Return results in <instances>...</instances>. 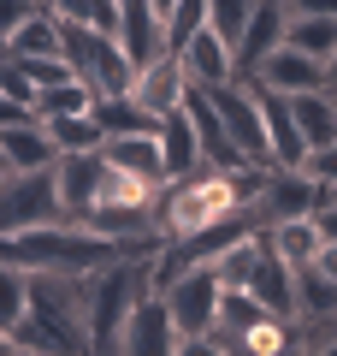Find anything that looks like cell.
Listing matches in <instances>:
<instances>
[{
  "mask_svg": "<svg viewBox=\"0 0 337 356\" xmlns=\"http://www.w3.org/2000/svg\"><path fill=\"white\" fill-rule=\"evenodd\" d=\"M166 303H172V321L178 332H184V350H196L201 339H207L213 327H219V303H225V280L213 261H189L184 280L166 291Z\"/></svg>",
  "mask_w": 337,
  "mask_h": 356,
  "instance_id": "obj_5",
  "label": "cell"
},
{
  "mask_svg": "<svg viewBox=\"0 0 337 356\" xmlns=\"http://www.w3.org/2000/svg\"><path fill=\"white\" fill-rule=\"evenodd\" d=\"M249 18H254V0H207V24L219 30L231 48L243 42V30H249Z\"/></svg>",
  "mask_w": 337,
  "mask_h": 356,
  "instance_id": "obj_26",
  "label": "cell"
},
{
  "mask_svg": "<svg viewBox=\"0 0 337 356\" xmlns=\"http://www.w3.org/2000/svg\"><path fill=\"white\" fill-rule=\"evenodd\" d=\"M53 184H60V208L65 220H83L101 202V184H107V154L101 149H65L53 161Z\"/></svg>",
  "mask_w": 337,
  "mask_h": 356,
  "instance_id": "obj_9",
  "label": "cell"
},
{
  "mask_svg": "<svg viewBox=\"0 0 337 356\" xmlns=\"http://www.w3.org/2000/svg\"><path fill=\"white\" fill-rule=\"evenodd\" d=\"M196 30H207V0H178L166 13V48H184Z\"/></svg>",
  "mask_w": 337,
  "mask_h": 356,
  "instance_id": "obj_27",
  "label": "cell"
},
{
  "mask_svg": "<svg viewBox=\"0 0 337 356\" xmlns=\"http://www.w3.org/2000/svg\"><path fill=\"white\" fill-rule=\"evenodd\" d=\"M249 77H254V83L284 89V95H302V89H325V60H313V54H302V48H290V42H278V48L266 54Z\"/></svg>",
  "mask_w": 337,
  "mask_h": 356,
  "instance_id": "obj_10",
  "label": "cell"
},
{
  "mask_svg": "<svg viewBox=\"0 0 337 356\" xmlns=\"http://www.w3.org/2000/svg\"><path fill=\"white\" fill-rule=\"evenodd\" d=\"M302 166H308L313 178H325V184H337V143H331V149H313Z\"/></svg>",
  "mask_w": 337,
  "mask_h": 356,
  "instance_id": "obj_30",
  "label": "cell"
},
{
  "mask_svg": "<svg viewBox=\"0 0 337 356\" xmlns=\"http://www.w3.org/2000/svg\"><path fill=\"white\" fill-rule=\"evenodd\" d=\"M30 13H42L36 0H0V54H6V42L24 30V18H30Z\"/></svg>",
  "mask_w": 337,
  "mask_h": 356,
  "instance_id": "obj_29",
  "label": "cell"
},
{
  "mask_svg": "<svg viewBox=\"0 0 337 356\" xmlns=\"http://www.w3.org/2000/svg\"><path fill=\"white\" fill-rule=\"evenodd\" d=\"M284 42L302 48V54H313V60H331L337 54V18L331 13H290Z\"/></svg>",
  "mask_w": 337,
  "mask_h": 356,
  "instance_id": "obj_21",
  "label": "cell"
},
{
  "mask_svg": "<svg viewBox=\"0 0 337 356\" xmlns=\"http://www.w3.org/2000/svg\"><path fill=\"white\" fill-rule=\"evenodd\" d=\"M36 107H24V102H12V95H0V131L6 125H18V119H30Z\"/></svg>",
  "mask_w": 337,
  "mask_h": 356,
  "instance_id": "obj_32",
  "label": "cell"
},
{
  "mask_svg": "<svg viewBox=\"0 0 337 356\" xmlns=\"http://www.w3.org/2000/svg\"><path fill=\"white\" fill-rule=\"evenodd\" d=\"M184 65H189V77H196V83H225V77H243V65H237V48H231V42L219 36V30H196V36L184 42Z\"/></svg>",
  "mask_w": 337,
  "mask_h": 356,
  "instance_id": "obj_15",
  "label": "cell"
},
{
  "mask_svg": "<svg viewBox=\"0 0 337 356\" xmlns=\"http://www.w3.org/2000/svg\"><path fill=\"white\" fill-rule=\"evenodd\" d=\"M266 243H273L278 255H284L290 267H308L313 255L325 250V232L313 214H296V220H278V226H266Z\"/></svg>",
  "mask_w": 337,
  "mask_h": 356,
  "instance_id": "obj_19",
  "label": "cell"
},
{
  "mask_svg": "<svg viewBox=\"0 0 337 356\" xmlns=\"http://www.w3.org/2000/svg\"><path fill=\"white\" fill-rule=\"evenodd\" d=\"M160 154H166V178H189L201 166V137H196V119H189V102L160 119Z\"/></svg>",
  "mask_w": 337,
  "mask_h": 356,
  "instance_id": "obj_17",
  "label": "cell"
},
{
  "mask_svg": "<svg viewBox=\"0 0 337 356\" xmlns=\"http://www.w3.org/2000/svg\"><path fill=\"white\" fill-rule=\"evenodd\" d=\"M249 291L261 297L273 315H284V321H296V267L284 261V255L266 243L261 250V261H254V273H249Z\"/></svg>",
  "mask_w": 337,
  "mask_h": 356,
  "instance_id": "obj_16",
  "label": "cell"
},
{
  "mask_svg": "<svg viewBox=\"0 0 337 356\" xmlns=\"http://www.w3.org/2000/svg\"><path fill=\"white\" fill-rule=\"evenodd\" d=\"M266 166H196L189 178H172L160 196V232L166 238H196L201 226L225 220L261 191Z\"/></svg>",
  "mask_w": 337,
  "mask_h": 356,
  "instance_id": "obj_1",
  "label": "cell"
},
{
  "mask_svg": "<svg viewBox=\"0 0 337 356\" xmlns=\"http://www.w3.org/2000/svg\"><path fill=\"white\" fill-rule=\"evenodd\" d=\"M290 13H331L337 18V0H284Z\"/></svg>",
  "mask_w": 337,
  "mask_h": 356,
  "instance_id": "obj_33",
  "label": "cell"
},
{
  "mask_svg": "<svg viewBox=\"0 0 337 356\" xmlns=\"http://www.w3.org/2000/svg\"><path fill=\"white\" fill-rule=\"evenodd\" d=\"M36 6H48V0H36Z\"/></svg>",
  "mask_w": 337,
  "mask_h": 356,
  "instance_id": "obj_36",
  "label": "cell"
},
{
  "mask_svg": "<svg viewBox=\"0 0 337 356\" xmlns=\"http://www.w3.org/2000/svg\"><path fill=\"white\" fill-rule=\"evenodd\" d=\"M313 220H320L325 243H337V196H331V202H320V208H313Z\"/></svg>",
  "mask_w": 337,
  "mask_h": 356,
  "instance_id": "obj_31",
  "label": "cell"
},
{
  "mask_svg": "<svg viewBox=\"0 0 337 356\" xmlns=\"http://www.w3.org/2000/svg\"><path fill=\"white\" fill-rule=\"evenodd\" d=\"M119 350L125 356H184V332H178L172 303L160 291H148L130 309V321L119 327Z\"/></svg>",
  "mask_w": 337,
  "mask_h": 356,
  "instance_id": "obj_7",
  "label": "cell"
},
{
  "mask_svg": "<svg viewBox=\"0 0 337 356\" xmlns=\"http://www.w3.org/2000/svg\"><path fill=\"white\" fill-rule=\"evenodd\" d=\"M112 255H125V243L89 232L83 220H48V226L0 238V261H18L24 273H89Z\"/></svg>",
  "mask_w": 337,
  "mask_h": 356,
  "instance_id": "obj_2",
  "label": "cell"
},
{
  "mask_svg": "<svg viewBox=\"0 0 337 356\" xmlns=\"http://www.w3.org/2000/svg\"><path fill=\"white\" fill-rule=\"evenodd\" d=\"M325 89H337V54L325 60Z\"/></svg>",
  "mask_w": 337,
  "mask_h": 356,
  "instance_id": "obj_34",
  "label": "cell"
},
{
  "mask_svg": "<svg viewBox=\"0 0 337 356\" xmlns=\"http://www.w3.org/2000/svg\"><path fill=\"white\" fill-rule=\"evenodd\" d=\"M290 102H296V125H302V137H308V154L331 149L337 143V89H302Z\"/></svg>",
  "mask_w": 337,
  "mask_h": 356,
  "instance_id": "obj_18",
  "label": "cell"
},
{
  "mask_svg": "<svg viewBox=\"0 0 337 356\" xmlns=\"http://www.w3.org/2000/svg\"><path fill=\"white\" fill-rule=\"evenodd\" d=\"M196 89L207 95L213 107H219V119H225V131L237 137V149L249 154V161L273 166V137H266V107H261V95H254V83H249V77H225V83H196Z\"/></svg>",
  "mask_w": 337,
  "mask_h": 356,
  "instance_id": "obj_4",
  "label": "cell"
},
{
  "mask_svg": "<svg viewBox=\"0 0 337 356\" xmlns=\"http://www.w3.org/2000/svg\"><path fill=\"white\" fill-rule=\"evenodd\" d=\"M189 119H196V137H201V166H261V161H249V154L237 149V137L225 131L219 107H213L201 89H189Z\"/></svg>",
  "mask_w": 337,
  "mask_h": 356,
  "instance_id": "obj_11",
  "label": "cell"
},
{
  "mask_svg": "<svg viewBox=\"0 0 337 356\" xmlns=\"http://www.w3.org/2000/svg\"><path fill=\"white\" fill-rule=\"evenodd\" d=\"M89 297H95V267L89 273H30V315L60 339V350H95Z\"/></svg>",
  "mask_w": 337,
  "mask_h": 356,
  "instance_id": "obj_3",
  "label": "cell"
},
{
  "mask_svg": "<svg viewBox=\"0 0 337 356\" xmlns=\"http://www.w3.org/2000/svg\"><path fill=\"white\" fill-rule=\"evenodd\" d=\"M284 30H290V6H284V0H254V18H249V30H243V42H237L243 77H249L254 65H261L266 54L284 42Z\"/></svg>",
  "mask_w": 337,
  "mask_h": 356,
  "instance_id": "obj_14",
  "label": "cell"
},
{
  "mask_svg": "<svg viewBox=\"0 0 337 356\" xmlns=\"http://www.w3.org/2000/svg\"><path fill=\"white\" fill-rule=\"evenodd\" d=\"M0 95H12V102H24V107H36V95H42V83L24 72V60H12V54H0Z\"/></svg>",
  "mask_w": 337,
  "mask_h": 356,
  "instance_id": "obj_28",
  "label": "cell"
},
{
  "mask_svg": "<svg viewBox=\"0 0 337 356\" xmlns=\"http://www.w3.org/2000/svg\"><path fill=\"white\" fill-rule=\"evenodd\" d=\"M119 42L137 65H148L154 54H166V18L154 0H119Z\"/></svg>",
  "mask_w": 337,
  "mask_h": 356,
  "instance_id": "obj_12",
  "label": "cell"
},
{
  "mask_svg": "<svg viewBox=\"0 0 337 356\" xmlns=\"http://www.w3.org/2000/svg\"><path fill=\"white\" fill-rule=\"evenodd\" d=\"M107 166H125V172H142V178H166V154H160V137H107L101 143Z\"/></svg>",
  "mask_w": 337,
  "mask_h": 356,
  "instance_id": "obj_20",
  "label": "cell"
},
{
  "mask_svg": "<svg viewBox=\"0 0 337 356\" xmlns=\"http://www.w3.org/2000/svg\"><path fill=\"white\" fill-rule=\"evenodd\" d=\"M325 315H337V285L308 261L296 267V321H325Z\"/></svg>",
  "mask_w": 337,
  "mask_h": 356,
  "instance_id": "obj_22",
  "label": "cell"
},
{
  "mask_svg": "<svg viewBox=\"0 0 337 356\" xmlns=\"http://www.w3.org/2000/svg\"><path fill=\"white\" fill-rule=\"evenodd\" d=\"M189 89H196V77H189L184 54L166 48V54H154L148 65H137V83H130V95H137V102L148 107L154 119H166V113H178V107L189 102Z\"/></svg>",
  "mask_w": 337,
  "mask_h": 356,
  "instance_id": "obj_8",
  "label": "cell"
},
{
  "mask_svg": "<svg viewBox=\"0 0 337 356\" xmlns=\"http://www.w3.org/2000/svg\"><path fill=\"white\" fill-rule=\"evenodd\" d=\"M48 220H65L53 166H36V172H6V178H0V238L30 232V226H48Z\"/></svg>",
  "mask_w": 337,
  "mask_h": 356,
  "instance_id": "obj_6",
  "label": "cell"
},
{
  "mask_svg": "<svg viewBox=\"0 0 337 356\" xmlns=\"http://www.w3.org/2000/svg\"><path fill=\"white\" fill-rule=\"evenodd\" d=\"M0 166H6V154H0ZM6 172H12V166H6Z\"/></svg>",
  "mask_w": 337,
  "mask_h": 356,
  "instance_id": "obj_35",
  "label": "cell"
},
{
  "mask_svg": "<svg viewBox=\"0 0 337 356\" xmlns=\"http://www.w3.org/2000/svg\"><path fill=\"white\" fill-rule=\"evenodd\" d=\"M42 125H48V137L60 143V154H65V149H101V143H107V131H101L95 107H89V113H60V119H42Z\"/></svg>",
  "mask_w": 337,
  "mask_h": 356,
  "instance_id": "obj_24",
  "label": "cell"
},
{
  "mask_svg": "<svg viewBox=\"0 0 337 356\" xmlns=\"http://www.w3.org/2000/svg\"><path fill=\"white\" fill-rule=\"evenodd\" d=\"M101 95L83 83V77H65V83H48L36 95V119H60V113H89Z\"/></svg>",
  "mask_w": 337,
  "mask_h": 356,
  "instance_id": "obj_23",
  "label": "cell"
},
{
  "mask_svg": "<svg viewBox=\"0 0 337 356\" xmlns=\"http://www.w3.org/2000/svg\"><path fill=\"white\" fill-rule=\"evenodd\" d=\"M0 154H6L12 172H36V166H53V161H60V143H53L48 125L30 113V119H18V125L0 131Z\"/></svg>",
  "mask_w": 337,
  "mask_h": 356,
  "instance_id": "obj_13",
  "label": "cell"
},
{
  "mask_svg": "<svg viewBox=\"0 0 337 356\" xmlns=\"http://www.w3.org/2000/svg\"><path fill=\"white\" fill-rule=\"evenodd\" d=\"M60 18H71V24H89V30H107V36H119V0H48Z\"/></svg>",
  "mask_w": 337,
  "mask_h": 356,
  "instance_id": "obj_25",
  "label": "cell"
}]
</instances>
